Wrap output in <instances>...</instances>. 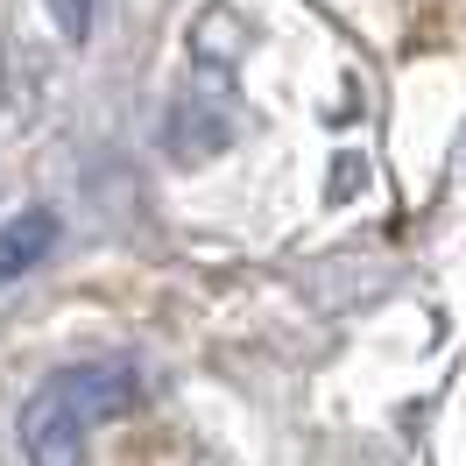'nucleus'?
<instances>
[{
	"mask_svg": "<svg viewBox=\"0 0 466 466\" xmlns=\"http://www.w3.org/2000/svg\"><path fill=\"white\" fill-rule=\"evenodd\" d=\"M92 7H99V0H50V15H57L64 43H86V35H92Z\"/></svg>",
	"mask_w": 466,
	"mask_h": 466,
	"instance_id": "3",
	"label": "nucleus"
},
{
	"mask_svg": "<svg viewBox=\"0 0 466 466\" xmlns=\"http://www.w3.org/2000/svg\"><path fill=\"white\" fill-rule=\"evenodd\" d=\"M57 248V212H22V219H7L0 227V276H15V268H35L43 255Z\"/></svg>",
	"mask_w": 466,
	"mask_h": 466,
	"instance_id": "2",
	"label": "nucleus"
},
{
	"mask_svg": "<svg viewBox=\"0 0 466 466\" xmlns=\"http://www.w3.org/2000/svg\"><path fill=\"white\" fill-rule=\"evenodd\" d=\"M142 403V368L135 360H78V368H57L22 410V445L35 460H71L86 452V438L99 424H114Z\"/></svg>",
	"mask_w": 466,
	"mask_h": 466,
	"instance_id": "1",
	"label": "nucleus"
}]
</instances>
